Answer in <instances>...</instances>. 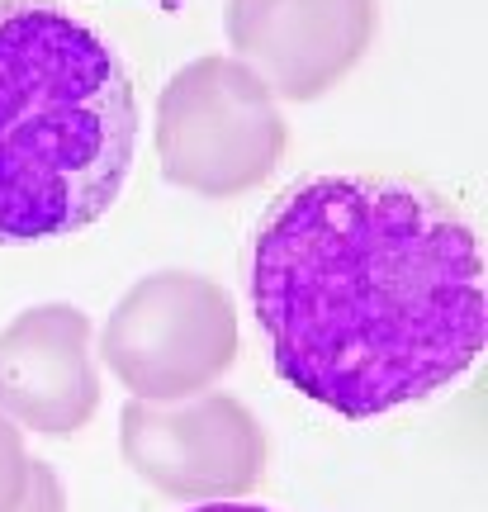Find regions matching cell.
I'll return each instance as SVG.
<instances>
[{
    "label": "cell",
    "mask_w": 488,
    "mask_h": 512,
    "mask_svg": "<svg viewBox=\"0 0 488 512\" xmlns=\"http://www.w3.org/2000/svg\"><path fill=\"white\" fill-rule=\"evenodd\" d=\"M233 294L199 271H157L128 285L100 328V361L128 399L176 403L209 394L237 361Z\"/></svg>",
    "instance_id": "obj_4"
},
{
    "label": "cell",
    "mask_w": 488,
    "mask_h": 512,
    "mask_svg": "<svg viewBox=\"0 0 488 512\" xmlns=\"http://www.w3.org/2000/svg\"><path fill=\"white\" fill-rule=\"evenodd\" d=\"M29 470H34V456L24 446V432L10 418H0V512H15L24 503Z\"/></svg>",
    "instance_id": "obj_8"
},
{
    "label": "cell",
    "mask_w": 488,
    "mask_h": 512,
    "mask_svg": "<svg viewBox=\"0 0 488 512\" xmlns=\"http://www.w3.org/2000/svg\"><path fill=\"white\" fill-rule=\"evenodd\" d=\"M133 147L138 95L109 38L53 0H0V247L100 223Z\"/></svg>",
    "instance_id": "obj_2"
},
{
    "label": "cell",
    "mask_w": 488,
    "mask_h": 512,
    "mask_svg": "<svg viewBox=\"0 0 488 512\" xmlns=\"http://www.w3.org/2000/svg\"><path fill=\"white\" fill-rule=\"evenodd\" d=\"M185 512H271V508H256V503H199V508Z\"/></svg>",
    "instance_id": "obj_10"
},
{
    "label": "cell",
    "mask_w": 488,
    "mask_h": 512,
    "mask_svg": "<svg viewBox=\"0 0 488 512\" xmlns=\"http://www.w3.org/2000/svg\"><path fill=\"white\" fill-rule=\"evenodd\" d=\"M157 162L176 190L237 200L271 181L290 128L271 86L237 57L209 53L185 62L157 95Z\"/></svg>",
    "instance_id": "obj_3"
},
{
    "label": "cell",
    "mask_w": 488,
    "mask_h": 512,
    "mask_svg": "<svg viewBox=\"0 0 488 512\" xmlns=\"http://www.w3.org/2000/svg\"><path fill=\"white\" fill-rule=\"evenodd\" d=\"M124 465L176 503H237L266 475V427L233 394L176 403L128 399L119 413Z\"/></svg>",
    "instance_id": "obj_5"
},
{
    "label": "cell",
    "mask_w": 488,
    "mask_h": 512,
    "mask_svg": "<svg viewBox=\"0 0 488 512\" xmlns=\"http://www.w3.org/2000/svg\"><path fill=\"white\" fill-rule=\"evenodd\" d=\"M15 512H67V489H62V475H57L48 460H34L29 470V494Z\"/></svg>",
    "instance_id": "obj_9"
},
{
    "label": "cell",
    "mask_w": 488,
    "mask_h": 512,
    "mask_svg": "<svg viewBox=\"0 0 488 512\" xmlns=\"http://www.w3.org/2000/svg\"><path fill=\"white\" fill-rule=\"evenodd\" d=\"M247 299L275 375L346 422L451 389L488 342L470 219L403 176L290 185L252 233Z\"/></svg>",
    "instance_id": "obj_1"
},
{
    "label": "cell",
    "mask_w": 488,
    "mask_h": 512,
    "mask_svg": "<svg viewBox=\"0 0 488 512\" xmlns=\"http://www.w3.org/2000/svg\"><path fill=\"white\" fill-rule=\"evenodd\" d=\"M91 313L34 304L0 328V418L19 432L72 437L100 408Z\"/></svg>",
    "instance_id": "obj_7"
},
{
    "label": "cell",
    "mask_w": 488,
    "mask_h": 512,
    "mask_svg": "<svg viewBox=\"0 0 488 512\" xmlns=\"http://www.w3.org/2000/svg\"><path fill=\"white\" fill-rule=\"evenodd\" d=\"M375 0H228V43L275 100L327 95L375 43Z\"/></svg>",
    "instance_id": "obj_6"
}]
</instances>
